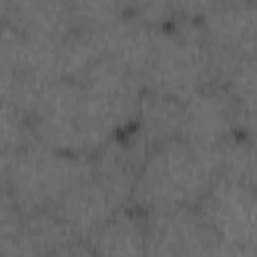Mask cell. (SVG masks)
<instances>
[{"mask_svg": "<svg viewBox=\"0 0 257 257\" xmlns=\"http://www.w3.org/2000/svg\"><path fill=\"white\" fill-rule=\"evenodd\" d=\"M209 50L255 56L253 0H223L199 18Z\"/></svg>", "mask_w": 257, "mask_h": 257, "instance_id": "obj_10", "label": "cell"}, {"mask_svg": "<svg viewBox=\"0 0 257 257\" xmlns=\"http://www.w3.org/2000/svg\"><path fill=\"white\" fill-rule=\"evenodd\" d=\"M72 24L80 30H102L131 14L126 0H66Z\"/></svg>", "mask_w": 257, "mask_h": 257, "instance_id": "obj_19", "label": "cell"}, {"mask_svg": "<svg viewBox=\"0 0 257 257\" xmlns=\"http://www.w3.org/2000/svg\"><path fill=\"white\" fill-rule=\"evenodd\" d=\"M16 153L18 151L0 145V185H6V177L10 173V167H12V161H14Z\"/></svg>", "mask_w": 257, "mask_h": 257, "instance_id": "obj_25", "label": "cell"}, {"mask_svg": "<svg viewBox=\"0 0 257 257\" xmlns=\"http://www.w3.org/2000/svg\"><path fill=\"white\" fill-rule=\"evenodd\" d=\"M215 179V151L199 149L181 137L169 139L149 149L131 205L141 211L195 207Z\"/></svg>", "mask_w": 257, "mask_h": 257, "instance_id": "obj_1", "label": "cell"}, {"mask_svg": "<svg viewBox=\"0 0 257 257\" xmlns=\"http://www.w3.org/2000/svg\"><path fill=\"white\" fill-rule=\"evenodd\" d=\"M219 241V255L253 257L257 251L255 187L217 177L195 205Z\"/></svg>", "mask_w": 257, "mask_h": 257, "instance_id": "obj_4", "label": "cell"}, {"mask_svg": "<svg viewBox=\"0 0 257 257\" xmlns=\"http://www.w3.org/2000/svg\"><path fill=\"white\" fill-rule=\"evenodd\" d=\"M4 2L8 4L10 14H14V12H20V10H26V8L34 6V4L40 2V0H4Z\"/></svg>", "mask_w": 257, "mask_h": 257, "instance_id": "obj_26", "label": "cell"}, {"mask_svg": "<svg viewBox=\"0 0 257 257\" xmlns=\"http://www.w3.org/2000/svg\"><path fill=\"white\" fill-rule=\"evenodd\" d=\"M149 149L151 145L139 135L133 124L108 139L96 153H92V175L106 189L116 207L131 203Z\"/></svg>", "mask_w": 257, "mask_h": 257, "instance_id": "obj_8", "label": "cell"}, {"mask_svg": "<svg viewBox=\"0 0 257 257\" xmlns=\"http://www.w3.org/2000/svg\"><path fill=\"white\" fill-rule=\"evenodd\" d=\"M215 84H219L247 116L255 118V58L239 62Z\"/></svg>", "mask_w": 257, "mask_h": 257, "instance_id": "obj_20", "label": "cell"}, {"mask_svg": "<svg viewBox=\"0 0 257 257\" xmlns=\"http://www.w3.org/2000/svg\"><path fill=\"white\" fill-rule=\"evenodd\" d=\"M8 16H10V10H8V4L4 0H0V30L8 24Z\"/></svg>", "mask_w": 257, "mask_h": 257, "instance_id": "obj_27", "label": "cell"}, {"mask_svg": "<svg viewBox=\"0 0 257 257\" xmlns=\"http://www.w3.org/2000/svg\"><path fill=\"white\" fill-rule=\"evenodd\" d=\"M8 22L28 38L52 42H60L74 28L66 0H40L26 10L10 14Z\"/></svg>", "mask_w": 257, "mask_h": 257, "instance_id": "obj_15", "label": "cell"}, {"mask_svg": "<svg viewBox=\"0 0 257 257\" xmlns=\"http://www.w3.org/2000/svg\"><path fill=\"white\" fill-rule=\"evenodd\" d=\"M82 96L78 80L56 78L46 82L30 110L34 141L64 153L90 157L82 124Z\"/></svg>", "mask_w": 257, "mask_h": 257, "instance_id": "obj_5", "label": "cell"}, {"mask_svg": "<svg viewBox=\"0 0 257 257\" xmlns=\"http://www.w3.org/2000/svg\"><path fill=\"white\" fill-rule=\"evenodd\" d=\"M116 209L118 207L106 189L90 173L72 183L50 211H54L82 241H86Z\"/></svg>", "mask_w": 257, "mask_h": 257, "instance_id": "obj_11", "label": "cell"}, {"mask_svg": "<svg viewBox=\"0 0 257 257\" xmlns=\"http://www.w3.org/2000/svg\"><path fill=\"white\" fill-rule=\"evenodd\" d=\"M100 56H102V46L98 32L72 28L58 44L60 78L78 80Z\"/></svg>", "mask_w": 257, "mask_h": 257, "instance_id": "obj_17", "label": "cell"}, {"mask_svg": "<svg viewBox=\"0 0 257 257\" xmlns=\"http://www.w3.org/2000/svg\"><path fill=\"white\" fill-rule=\"evenodd\" d=\"M34 139L30 116L10 100H0V145L20 151Z\"/></svg>", "mask_w": 257, "mask_h": 257, "instance_id": "obj_21", "label": "cell"}, {"mask_svg": "<svg viewBox=\"0 0 257 257\" xmlns=\"http://www.w3.org/2000/svg\"><path fill=\"white\" fill-rule=\"evenodd\" d=\"M128 12L149 26H165L175 18L171 0H126Z\"/></svg>", "mask_w": 257, "mask_h": 257, "instance_id": "obj_22", "label": "cell"}, {"mask_svg": "<svg viewBox=\"0 0 257 257\" xmlns=\"http://www.w3.org/2000/svg\"><path fill=\"white\" fill-rule=\"evenodd\" d=\"M213 82L211 56L199 20L173 18L155 30V56L143 78L147 90L187 100Z\"/></svg>", "mask_w": 257, "mask_h": 257, "instance_id": "obj_2", "label": "cell"}, {"mask_svg": "<svg viewBox=\"0 0 257 257\" xmlns=\"http://www.w3.org/2000/svg\"><path fill=\"white\" fill-rule=\"evenodd\" d=\"M4 255H92L82 241L54 211L22 215L20 223L0 235Z\"/></svg>", "mask_w": 257, "mask_h": 257, "instance_id": "obj_9", "label": "cell"}, {"mask_svg": "<svg viewBox=\"0 0 257 257\" xmlns=\"http://www.w3.org/2000/svg\"><path fill=\"white\" fill-rule=\"evenodd\" d=\"M86 245L92 255H145V211L131 203L118 207Z\"/></svg>", "mask_w": 257, "mask_h": 257, "instance_id": "obj_13", "label": "cell"}, {"mask_svg": "<svg viewBox=\"0 0 257 257\" xmlns=\"http://www.w3.org/2000/svg\"><path fill=\"white\" fill-rule=\"evenodd\" d=\"M22 219V213L14 205L6 185H0V235L12 231Z\"/></svg>", "mask_w": 257, "mask_h": 257, "instance_id": "obj_23", "label": "cell"}, {"mask_svg": "<svg viewBox=\"0 0 257 257\" xmlns=\"http://www.w3.org/2000/svg\"><path fill=\"white\" fill-rule=\"evenodd\" d=\"M217 177L255 187V147L253 135H235L215 149Z\"/></svg>", "mask_w": 257, "mask_h": 257, "instance_id": "obj_18", "label": "cell"}, {"mask_svg": "<svg viewBox=\"0 0 257 257\" xmlns=\"http://www.w3.org/2000/svg\"><path fill=\"white\" fill-rule=\"evenodd\" d=\"M155 26H149L133 14H126L110 26L96 30L102 56L112 58L143 80L155 56Z\"/></svg>", "mask_w": 257, "mask_h": 257, "instance_id": "obj_12", "label": "cell"}, {"mask_svg": "<svg viewBox=\"0 0 257 257\" xmlns=\"http://www.w3.org/2000/svg\"><path fill=\"white\" fill-rule=\"evenodd\" d=\"M181 120L183 100L147 88L143 90L135 128L151 147L181 137Z\"/></svg>", "mask_w": 257, "mask_h": 257, "instance_id": "obj_14", "label": "cell"}, {"mask_svg": "<svg viewBox=\"0 0 257 257\" xmlns=\"http://www.w3.org/2000/svg\"><path fill=\"white\" fill-rule=\"evenodd\" d=\"M253 128L255 118L247 116L215 82L183 100L181 139L199 149L215 151L235 135H253Z\"/></svg>", "mask_w": 257, "mask_h": 257, "instance_id": "obj_6", "label": "cell"}, {"mask_svg": "<svg viewBox=\"0 0 257 257\" xmlns=\"http://www.w3.org/2000/svg\"><path fill=\"white\" fill-rule=\"evenodd\" d=\"M221 0H171L175 18H191L199 20L207 10H211Z\"/></svg>", "mask_w": 257, "mask_h": 257, "instance_id": "obj_24", "label": "cell"}, {"mask_svg": "<svg viewBox=\"0 0 257 257\" xmlns=\"http://www.w3.org/2000/svg\"><path fill=\"white\" fill-rule=\"evenodd\" d=\"M145 255H219V241L197 207L145 211Z\"/></svg>", "mask_w": 257, "mask_h": 257, "instance_id": "obj_7", "label": "cell"}, {"mask_svg": "<svg viewBox=\"0 0 257 257\" xmlns=\"http://www.w3.org/2000/svg\"><path fill=\"white\" fill-rule=\"evenodd\" d=\"M90 173V157L64 153L32 139L16 153L6 189L18 211L28 215L52 209L72 183Z\"/></svg>", "mask_w": 257, "mask_h": 257, "instance_id": "obj_3", "label": "cell"}, {"mask_svg": "<svg viewBox=\"0 0 257 257\" xmlns=\"http://www.w3.org/2000/svg\"><path fill=\"white\" fill-rule=\"evenodd\" d=\"M78 82L88 94L106 98H139L145 90V84L139 76L108 56H100L78 78Z\"/></svg>", "mask_w": 257, "mask_h": 257, "instance_id": "obj_16", "label": "cell"}]
</instances>
